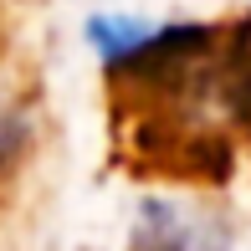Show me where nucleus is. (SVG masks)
I'll return each instance as SVG.
<instances>
[{
  "label": "nucleus",
  "instance_id": "nucleus-1",
  "mask_svg": "<svg viewBox=\"0 0 251 251\" xmlns=\"http://www.w3.org/2000/svg\"><path fill=\"white\" fill-rule=\"evenodd\" d=\"M210 108H221V118L231 128L251 133V16L221 31L210 56Z\"/></svg>",
  "mask_w": 251,
  "mask_h": 251
},
{
  "label": "nucleus",
  "instance_id": "nucleus-2",
  "mask_svg": "<svg viewBox=\"0 0 251 251\" xmlns=\"http://www.w3.org/2000/svg\"><path fill=\"white\" fill-rule=\"evenodd\" d=\"M139 251H226V236L200 210L179 205H144L139 215Z\"/></svg>",
  "mask_w": 251,
  "mask_h": 251
},
{
  "label": "nucleus",
  "instance_id": "nucleus-3",
  "mask_svg": "<svg viewBox=\"0 0 251 251\" xmlns=\"http://www.w3.org/2000/svg\"><path fill=\"white\" fill-rule=\"evenodd\" d=\"M149 31H154V21H139V16H118V10H102V16L87 21V47L98 51V62L108 67H123L133 51L149 41Z\"/></svg>",
  "mask_w": 251,
  "mask_h": 251
},
{
  "label": "nucleus",
  "instance_id": "nucleus-4",
  "mask_svg": "<svg viewBox=\"0 0 251 251\" xmlns=\"http://www.w3.org/2000/svg\"><path fill=\"white\" fill-rule=\"evenodd\" d=\"M21 144H26V123H21L16 113H5V108H0V164H10Z\"/></svg>",
  "mask_w": 251,
  "mask_h": 251
}]
</instances>
